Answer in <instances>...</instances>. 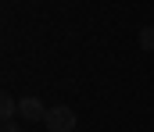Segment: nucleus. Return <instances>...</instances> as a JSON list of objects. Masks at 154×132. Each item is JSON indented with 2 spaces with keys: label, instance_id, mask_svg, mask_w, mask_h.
Instances as JSON below:
<instances>
[{
  "label": "nucleus",
  "instance_id": "2",
  "mask_svg": "<svg viewBox=\"0 0 154 132\" xmlns=\"http://www.w3.org/2000/svg\"><path fill=\"white\" fill-rule=\"evenodd\" d=\"M47 111H50V107H43L39 96H22V100H18V114H22L25 122H47Z\"/></svg>",
  "mask_w": 154,
  "mask_h": 132
},
{
  "label": "nucleus",
  "instance_id": "3",
  "mask_svg": "<svg viewBox=\"0 0 154 132\" xmlns=\"http://www.w3.org/2000/svg\"><path fill=\"white\" fill-rule=\"evenodd\" d=\"M14 114H18V100L4 93V100H0V118H4V122H14Z\"/></svg>",
  "mask_w": 154,
  "mask_h": 132
},
{
  "label": "nucleus",
  "instance_id": "1",
  "mask_svg": "<svg viewBox=\"0 0 154 132\" xmlns=\"http://www.w3.org/2000/svg\"><path fill=\"white\" fill-rule=\"evenodd\" d=\"M47 125H50V132H72L79 125L75 111L72 107H65V104H57V107H50L47 111Z\"/></svg>",
  "mask_w": 154,
  "mask_h": 132
},
{
  "label": "nucleus",
  "instance_id": "4",
  "mask_svg": "<svg viewBox=\"0 0 154 132\" xmlns=\"http://www.w3.org/2000/svg\"><path fill=\"white\" fill-rule=\"evenodd\" d=\"M136 43L143 46V50H154V25H147V29H140V36H136Z\"/></svg>",
  "mask_w": 154,
  "mask_h": 132
},
{
  "label": "nucleus",
  "instance_id": "5",
  "mask_svg": "<svg viewBox=\"0 0 154 132\" xmlns=\"http://www.w3.org/2000/svg\"><path fill=\"white\" fill-rule=\"evenodd\" d=\"M0 132H18V125H14V122H4V129Z\"/></svg>",
  "mask_w": 154,
  "mask_h": 132
}]
</instances>
